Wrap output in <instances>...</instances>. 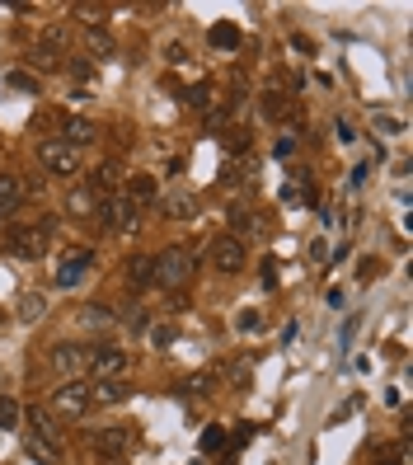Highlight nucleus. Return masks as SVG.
<instances>
[{"label":"nucleus","instance_id":"nucleus-1","mask_svg":"<svg viewBox=\"0 0 413 465\" xmlns=\"http://www.w3.org/2000/svg\"><path fill=\"white\" fill-rule=\"evenodd\" d=\"M193 272H198V254L188 250V245H169V250H160L155 259H151V282L155 287H188Z\"/></svg>","mask_w":413,"mask_h":465},{"label":"nucleus","instance_id":"nucleus-2","mask_svg":"<svg viewBox=\"0 0 413 465\" xmlns=\"http://www.w3.org/2000/svg\"><path fill=\"white\" fill-rule=\"evenodd\" d=\"M38 165H43L47 174H56V179H71V174L80 170V150L66 146L61 136H47L43 146H38Z\"/></svg>","mask_w":413,"mask_h":465},{"label":"nucleus","instance_id":"nucleus-3","mask_svg":"<svg viewBox=\"0 0 413 465\" xmlns=\"http://www.w3.org/2000/svg\"><path fill=\"white\" fill-rule=\"evenodd\" d=\"M99 207H103V226H108V230H118V235H132V230L141 226V207H136L127 193L108 198V203H99Z\"/></svg>","mask_w":413,"mask_h":465},{"label":"nucleus","instance_id":"nucleus-4","mask_svg":"<svg viewBox=\"0 0 413 465\" xmlns=\"http://www.w3.org/2000/svg\"><path fill=\"white\" fill-rule=\"evenodd\" d=\"M5 250H10L14 259H38V254L47 250V226H14L10 235H5Z\"/></svg>","mask_w":413,"mask_h":465},{"label":"nucleus","instance_id":"nucleus-5","mask_svg":"<svg viewBox=\"0 0 413 465\" xmlns=\"http://www.w3.org/2000/svg\"><path fill=\"white\" fill-rule=\"evenodd\" d=\"M90 386H85V381H71V386H61L52 395V409L56 414H61V419H85V414H90Z\"/></svg>","mask_w":413,"mask_h":465},{"label":"nucleus","instance_id":"nucleus-6","mask_svg":"<svg viewBox=\"0 0 413 465\" xmlns=\"http://www.w3.org/2000/svg\"><path fill=\"white\" fill-rule=\"evenodd\" d=\"M207 254H212V268L216 272H240V268H245V259H249L245 240H235V235H216Z\"/></svg>","mask_w":413,"mask_h":465},{"label":"nucleus","instance_id":"nucleus-7","mask_svg":"<svg viewBox=\"0 0 413 465\" xmlns=\"http://www.w3.org/2000/svg\"><path fill=\"white\" fill-rule=\"evenodd\" d=\"M127 362H132V357H127L123 348H113V343H103V348L90 352V372L99 376V381H118V376L127 372Z\"/></svg>","mask_w":413,"mask_h":465},{"label":"nucleus","instance_id":"nucleus-8","mask_svg":"<svg viewBox=\"0 0 413 465\" xmlns=\"http://www.w3.org/2000/svg\"><path fill=\"white\" fill-rule=\"evenodd\" d=\"M225 221H230V235L235 240H263L268 235V221L249 207H225Z\"/></svg>","mask_w":413,"mask_h":465},{"label":"nucleus","instance_id":"nucleus-9","mask_svg":"<svg viewBox=\"0 0 413 465\" xmlns=\"http://www.w3.org/2000/svg\"><path fill=\"white\" fill-rule=\"evenodd\" d=\"M90 446L99 456H108V461H113V456H127V446H132V428H99L90 437Z\"/></svg>","mask_w":413,"mask_h":465},{"label":"nucleus","instance_id":"nucleus-10","mask_svg":"<svg viewBox=\"0 0 413 465\" xmlns=\"http://www.w3.org/2000/svg\"><path fill=\"white\" fill-rule=\"evenodd\" d=\"M47 367H52L56 376H76L80 367H90V352L76 348V343H56V348H52V362H47Z\"/></svg>","mask_w":413,"mask_h":465},{"label":"nucleus","instance_id":"nucleus-11","mask_svg":"<svg viewBox=\"0 0 413 465\" xmlns=\"http://www.w3.org/2000/svg\"><path fill=\"white\" fill-rule=\"evenodd\" d=\"M76 325H80L85 334H103L108 325H118V315H113L108 306H99V301H90V306H80V310H76Z\"/></svg>","mask_w":413,"mask_h":465},{"label":"nucleus","instance_id":"nucleus-12","mask_svg":"<svg viewBox=\"0 0 413 465\" xmlns=\"http://www.w3.org/2000/svg\"><path fill=\"white\" fill-rule=\"evenodd\" d=\"M66 212H71V216H80V221L99 216V193H94L90 183H85V188H71V193H66Z\"/></svg>","mask_w":413,"mask_h":465},{"label":"nucleus","instance_id":"nucleus-13","mask_svg":"<svg viewBox=\"0 0 413 465\" xmlns=\"http://www.w3.org/2000/svg\"><path fill=\"white\" fill-rule=\"evenodd\" d=\"M14 315H19L24 325H38V320L47 315V296H43V292H19V306H14Z\"/></svg>","mask_w":413,"mask_h":465},{"label":"nucleus","instance_id":"nucleus-14","mask_svg":"<svg viewBox=\"0 0 413 465\" xmlns=\"http://www.w3.org/2000/svg\"><path fill=\"white\" fill-rule=\"evenodd\" d=\"M94 136H99V127L94 123H85V118H66V132H61V141H66V146H90Z\"/></svg>","mask_w":413,"mask_h":465},{"label":"nucleus","instance_id":"nucleus-15","mask_svg":"<svg viewBox=\"0 0 413 465\" xmlns=\"http://www.w3.org/2000/svg\"><path fill=\"white\" fill-rule=\"evenodd\" d=\"M19 203H24V183L14 179V174H5V179H0V216H10Z\"/></svg>","mask_w":413,"mask_h":465},{"label":"nucleus","instance_id":"nucleus-16","mask_svg":"<svg viewBox=\"0 0 413 465\" xmlns=\"http://www.w3.org/2000/svg\"><path fill=\"white\" fill-rule=\"evenodd\" d=\"M94 263V254H76V259H66L61 263V272H56V287H76L80 282V272Z\"/></svg>","mask_w":413,"mask_h":465},{"label":"nucleus","instance_id":"nucleus-17","mask_svg":"<svg viewBox=\"0 0 413 465\" xmlns=\"http://www.w3.org/2000/svg\"><path fill=\"white\" fill-rule=\"evenodd\" d=\"M127 395H132V390H127L123 381H99V386L90 390V399H94V404H123Z\"/></svg>","mask_w":413,"mask_h":465},{"label":"nucleus","instance_id":"nucleus-18","mask_svg":"<svg viewBox=\"0 0 413 465\" xmlns=\"http://www.w3.org/2000/svg\"><path fill=\"white\" fill-rule=\"evenodd\" d=\"M165 216H174V221H188V216H198V198H193V193L165 198Z\"/></svg>","mask_w":413,"mask_h":465},{"label":"nucleus","instance_id":"nucleus-19","mask_svg":"<svg viewBox=\"0 0 413 465\" xmlns=\"http://www.w3.org/2000/svg\"><path fill=\"white\" fill-rule=\"evenodd\" d=\"M127 198H132L136 207L151 203V198H155V179H151V174H132V179H127Z\"/></svg>","mask_w":413,"mask_h":465},{"label":"nucleus","instance_id":"nucleus-20","mask_svg":"<svg viewBox=\"0 0 413 465\" xmlns=\"http://www.w3.org/2000/svg\"><path fill=\"white\" fill-rule=\"evenodd\" d=\"M118 179H123V165H118V160H103L99 170L90 174V188H94V193H99V188H113V183H118Z\"/></svg>","mask_w":413,"mask_h":465},{"label":"nucleus","instance_id":"nucleus-21","mask_svg":"<svg viewBox=\"0 0 413 465\" xmlns=\"http://www.w3.org/2000/svg\"><path fill=\"white\" fill-rule=\"evenodd\" d=\"M212 47H221V52H235V47H240V29H235V24H212Z\"/></svg>","mask_w":413,"mask_h":465},{"label":"nucleus","instance_id":"nucleus-22","mask_svg":"<svg viewBox=\"0 0 413 465\" xmlns=\"http://www.w3.org/2000/svg\"><path fill=\"white\" fill-rule=\"evenodd\" d=\"M29 456L43 465H61V446L56 442H43V437H29Z\"/></svg>","mask_w":413,"mask_h":465},{"label":"nucleus","instance_id":"nucleus-23","mask_svg":"<svg viewBox=\"0 0 413 465\" xmlns=\"http://www.w3.org/2000/svg\"><path fill=\"white\" fill-rule=\"evenodd\" d=\"M85 43H90V52H99V57H113V52H118L108 29H85Z\"/></svg>","mask_w":413,"mask_h":465},{"label":"nucleus","instance_id":"nucleus-24","mask_svg":"<svg viewBox=\"0 0 413 465\" xmlns=\"http://www.w3.org/2000/svg\"><path fill=\"white\" fill-rule=\"evenodd\" d=\"M66 43H71L66 24H52V29H43V43H38V47H47V52H56V57H61V52H66Z\"/></svg>","mask_w":413,"mask_h":465},{"label":"nucleus","instance_id":"nucleus-25","mask_svg":"<svg viewBox=\"0 0 413 465\" xmlns=\"http://www.w3.org/2000/svg\"><path fill=\"white\" fill-rule=\"evenodd\" d=\"M127 277H132V287H151V254H136L127 263Z\"/></svg>","mask_w":413,"mask_h":465},{"label":"nucleus","instance_id":"nucleus-26","mask_svg":"<svg viewBox=\"0 0 413 465\" xmlns=\"http://www.w3.org/2000/svg\"><path fill=\"white\" fill-rule=\"evenodd\" d=\"M29 423H34V428H38V432H43V442H56V437H61V432H56V423H52V419H47L43 409H34V414H29Z\"/></svg>","mask_w":413,"mask_h":465},{"label":"nucleus","instance_id":"nucleus-27","mask_svg":"<svg viewBox=\"0 0 413 465\" xmlns=\"http://www.w3.org/2000/svg\"><path fill=\"white\" fill-rule=\"evenodd\" d=\"M29 66H38V71H56V66H61V57H56V52H47V47H34V52H29Z\"/></svg>","mask_w":413,"mask_h":465},{"label":"nucleus","instance_id":"nucleus-28","mask_svg":"<svg viewBox=\"0 0 413 465\" xmlns=\"http://www.w3.org/2000/svg\"><path fill=\"white\" fill-rule=\"evenodd\" d=\"M263 113H268V118H287V113H291V103L282 99L277 90H268V94H263Z\"/></svg>","mask_w":413,"mask_h":465},{"label":"nucleus","instance_id":"nucleus-29","mask_svg":"<svg viewBox=\"0 0 413 465\" xmlns=\"http://www.w3.org/2000/svg\"><path fill=\"white\" fill-rule=\"evenodd\" d=\"M371 127H376L380 136H399L404 132V123H399V118H390V113H376V123H371Z\"/></svg>","mask_w":413,"mask_h":465},{"label":"nucleus","instance_id":"nucleus-30","mask_svg":"<svg viewBox=\"0 0 413 465\" xmlns=\"http://www.w3.org/2000/svg\"><path fill=\"white\" fill-rule=\"evenodd\" d=\"M221 446H225V428H207V432H202V451H207V456L221 451Z\"/></svg>","mask_w":413,"mask_h":465},{"label":"nucleus","instance_id":"nucleus-31","mask_svg":"<svg viewBox=\"0 0 413 465\" xmlns=\"http://www.w3.org/2000/svg\"><path fill=\"white\" fill-rule=\"evenodd\" d=\"M14 423H19V404H14V399H0V428L10 432Z\"/></svg>","mask_w":413,"mask_h":465},{"label":"nucleus","instance_id":"nucleus-32","mask_svg":"<svg viewBox=\"0 0 413 465\" xmlns=\"http://www.w3.org/2000/svg\"><path fill=\"white\" fill-rule=\"evenodd\" d=\"M5 85H14V90H24V94H34V90H38V80H34V76H24V71H10V76H5Z\"/></svg>","mask_w":413,"mask_h":465},{"label":"nucleus","instance_id":"nucleus-33","mask_svg":"<svg viewBox=\"0 0 413 465\" xmlns=\"http://www.w3.org/2000/svg\"><path fill=\"white\" fill-rule=\"evenodd\" d=\"M179 99H183V103H193V108H207V99H212V90H207V85H198V90H183Z\"/></svg>","mask_w":413,"mask_h":465},{"label":"nucleus","instance_id":"nucleus-34","mask_svg":"<svg viewBox=\"0 0 413 465\" xmlns=\"http://www.w3.org/2000/svg\"><path fill=\"white\" fill-rule=\"evenodd\" d=\"M245 179H249V165H225V174H221L225 188H235V183H245Z\"/></svg>","mask_w":413,"mask_h":465},{"label":"nucleus","instance_id":"nucleus-35","mask_svg":"<svg viewBox=\"0 0 413 465\" xmlns=\"http://www.w3.org/2000/svg\"><path fill=\"white\" fill-rule=\"evenodd\" d=\"M225 376H230L235 386H245V381H249V362H245V357H240V362H230V367H225Z\"/></svg>","mask_w":413,"mask_h":465},{"label":"nucleus","instance_id":"nucleus-36","mask_svg":"<svg viewBox=\"0 0 413 465\" xmlns=\"http://www.w3.org/2000/svg\"><path fill=\"white\" fill-rule=\"evenodd\" d=\"M212 390V376H193L188 386H183V395H207Z\"/></svg>","mask_w":413,"mask_h":465},{"label":"nucleus","instance_id":"nucleus-37","mask_svg":"<svg viewBox=\"0 0 413 465\" xmlns=\"http://www.w3.org/2000/svg\"><path fill=\"white\" fill-rule=\"evenodd\" d=\"M71 80H94V66L90 61H71Z\"/></svg>","mask_w":413,"mask_h":465},{"label":"nucleus","instance_id":"nucleus-38","mask_svg":"<svg viewBox=\"0 0 413 465\" xmlns=\"http://www.w3.org/2000/svg\"><path fill=\"white\" fill-rule=\"evenodd\" d=\"M151 339H155L160 348H169V343H174V329H169V325H160V329H151Z\"/></svg>","mask_w":413,"mask_h":465},{"label":"nucleus","instance_id":"nucleus-39","mask_svg":"<svg viewBox=\"0 0 413 465\" xmlns=\"http://www.w3.org/2000/svg\"><path fill=\"white\" fill-rule=\"evenodd\" d=\"M357 325H362V320H347V325H343V334H338V348H347V343H352V334H357Z\"/></svg>","mask_w":413,"mask_h":465},{"label":"nucleus","instance_id":"nucleus-40","mask_svg":"<svg viewBox=\"0 0 413 465\" xmlns=\"http://www.w3.org/2000/svg\"><path fill=\"white\" fill-rule=\"evenodd\" d=\"M334 132H338V141H343V146H347V141H357V132H352V127H347L343 118H338V123H334Z\"/></svg>","mask_w":413,"mask_h":465},{"label":"nucleus","instance_id":"nucleus-41","mask_svg":"<svg viewBox=\"0 0 413 465\" xmlns=\"http://www.w3.org/2000/svg\"><path fill=\"white\" fill-rule=\"evenodd\" d=\"M240 329H245V334L258 329V315H254V310H240Z\"/></svg>","mask_w":413,"mask_h":465},{"label":"nucleus","instance_id":"nucleus-42","mask_svg":"<svg viewBox=\"0 0 413 465\" xmlns=\"http://www.w3.org/2000/svg\"><path fill=\"white\" fill-rule=\"evenodd\" d=\"M291 47H296V52H305V57H310V52H315V43H310V38H301V34L291 38Z\"/></svg>","mask_w":413,"mask_h":465},{"label":"nucleus","instance_id":"nucleus-43","mask_svg":"<svg viewBox=\"0 0 413 465\" xmlns=\"http://www.w3.org/2000/svg\"><path fill=\"white\" fill-rule=\"evenodd\" d=\"M263 287H268V292L277 287V268H272V263H263Z\"/></svg>","mask_w":413,"mask_h":465},{"label":"nucleus","instance_id":"nucleus-44","mask_svg":"<svg viewBox=\"0 0 413 465\" xmlns=\"http://www.w3.org/2000/svg\"><path fill=\"white\" fill-rule=\"evenodd\" d=\"M367 170H371V165H357V170H352V179H347V183H352V188H362V183H367Z\"/></svg>","mask_w":413,"mask_h":465},{"label":"nucleus","instance_id":"nucleus-45","mask_svg":"<svg viewBox=\"0 0 413 465\" xmlns=\"http://www.w3.org/2000/svg\"><path fill=\"white\" fill-rule=\"evenodd\" d=\"M376 465H390V461H376Z\"/></svg>","mask_w":413,"mask_h":465},{"label":"nucleus","instance_id":"nucleus-46","mask_svg":"<svg viewBox=\"0 0 413 465\" xmlns=\"http://www.w3.org/2000/svg\"><path fill=\"white\" fill-rule=\"evenodd\" d=\"M193 465H202V461H193Z\"/></svg>","mask_w":413,"mask_h":465}]
</instances>
